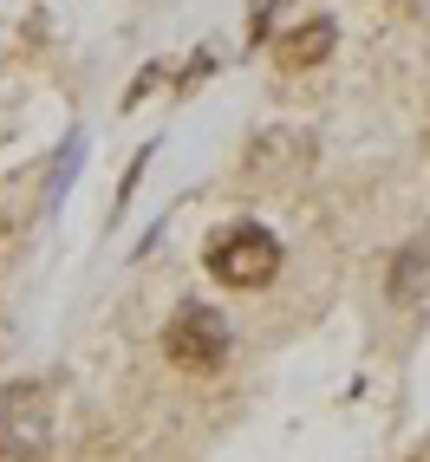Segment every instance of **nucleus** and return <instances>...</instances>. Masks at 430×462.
<instances>
[{
  "instance_id": "f257e3e1",
  "label": "nucleus",
  "mask_w": 430,
  "mask_h": 462,
  "mask_svg": "<svg viewBox=\"0 0 430 462\" xmlns=\"http://www.w3.org/2000/svg\"><path fill=\"white\" fill-rule=\"evenodd\" d=\"M202 267L215 273L222 287H267L274 273H281V241H274L261 222H235L209 241Z\"/></svg>"
},
{
  "instance_id": "7ed1b4c3",
  "label": "nucleus",
  "mask_w": 430,
  "mask_h": 462,
  "mask_svg": "<svg viewBox=\"0 0 430 462\" xmlns=\"http://www.w3.org/2000/svg\"><path fill=\"white\" fill-rule=\"evenodd\" d=\"M164 352L170 365H182V372H215V365L229 358V319L215 313V306H176V319L164 326Z\"/></svg>"
},
{
  "instance_id": "39448f33",
  "label": "nucleus",
  "mask_w": 430,
  "mask_h": 462,
  "mask_svg": "<svg viewBox=\"0 0 430 462\" xmlns=\"http://www.w3.org/2000/svg\"><path fill=\"white\" fill-rule=\"evenodd\" d=\"M430 293V241H411L405 254H397V273H391V300L397 306H417Z\"/></svg>"
},
{
  "instance_id": "f03ea898",
  "label": "nucleus",
  "mask_w": 430,
  "mask_h": 462,
  "mask_svg": "<svg viewBox=\"0 0 430 462\" xmlns=\"http://www.w3.org/2000/svg\"><path fill=\"white\" fill-rule=\"evenodd\" d=\"M52 443V397L46 384L0 391V462H40Z\"/></svg>"
},
{
  "instance_id": "20e7f679",
  "label": "nucleus",
  "mask_w": 430,
  "mask_h": 462,
  "mask_svg": "<svg viewBox=\"0 0 430 462\" xmlns=\"http://www.w3.org/2000/svg\"><path fill=\"white\" fill-rule=\"evenodd\" d=\"M332 20H306V26H294V33L274 46V59H281V72H306V66H320V59L332 52Z\"/></svg>"
}]
</instances>
